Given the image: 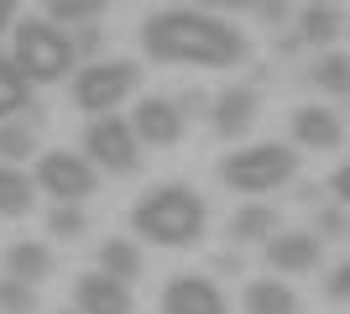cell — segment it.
<instances>
[{
    "instance_id": "6da1fadb",
    "label": "cell",
    "mask_w": 350,
    "mask_h": 314,
    "mask_svg": "<svg viewBox=\"0 0 350 314\" xmlns=\"http://www.w3.org/2000/svg\"><path fill=\"white\" fill-rule=\"evenodd\" d=\"M142 53L152 63H189V68H235L246 58V37L204 11V5H167L142 21Z\"/></svg>"
},
{
    "instance_id": "7a4b0ae2",
    "label": "cell",
    "mask_w": 350,
    "mask_h": 314,
    "mask_svg": "<svg viewBox=\"0 0 350 314\" xmlns=\"http://www.w3.org/2000/svg\"><path fill=\"white\" fill-rule=\"evenodd\" d=\"M204 199L189 183H152L131 205V231L157 246H193L204 236Z\"/></svg>"
},
{
    "instance_id": "3957f363",
    "label": "cell",
    "mask_w": 350,
    "mask_h": 314,
    "mask_svg": "<svg viewBox=\"0 0 350 314\" xmlns=\"http://www.w3.org/2000/svg\"><path fill=\"white\" fill-rule=\"evenodd\" d=\"M73 58H79V47H73V37L63 27H53V21H37V16H27V21H16V42H11V63L21 68V74L31 79V84H58L63 74H73Z\"/></svg>"
},
{
    "instance_id": "277c9868",
    "label": "cell",
    "mask_w": 350,
    "mask_h": 314,
    "mask_svg": "<svg viewBox=\"0 0 350 314\" xmlns=\"http://www.w3.org/2000/svg\"><path fill=\"white\" fill-rule=\"evenodd\" d=\"M293 173H298V157L288 142H251V147H235L230 157H219V183L235 194H272L293 183Z\"/></svg>"
},
{
    "instance_id": "5b68a950",
    "label": "cell",
    "mask_w": 350,
    "mask_h": 314,
    "mask_svg": "<svg viewBox=\"0 0 350 314\" xmlns=\"http://www.w3.org/2000/svg\"><path fill=\"white\" fill-rule=\"evenodd\" d=\"M142 84V68L131 58H94L84 63L79 74H73V110H84V116H110L126 94Z\"/></svg>"
},
{
    "instance_id": "8992f818",
    "label": "cell",
    "mask_w": 350,
    "mask_h": 314,
    "mask_svg": "<svg viewBox=\"0 0 350 314\" xmlns=\"http://www.w3.org/2000/svg\"><path fill=\"white\" fill-rule=\"evenodd\" d=\"M84 157L105 173H136L142 168V136L120 116H94L84 131Z\"/></svg>"
},
{
    "instance_id": "52a82bcc",
    "label": "cell",
    "mask_w": 350,
    "mask_h": 314,
    "mask_svg": "<svg viewBox=\"0 0 350 314\" xmlns=\"http://www.w3.org/2000/svg\"><path fill=\"white\" fill-rule=\"evenodd\" d=\"M37 189L47 199H58V205H79V199H89L100 189V168L89 163V157H79V152H68V147L42 152L37 157Z\"/></svg>"
},
{
    "instance_id": "ba28073f",
    "label": "cell",
    "mask_w": 350,
    "mask_h": 314,
    "mask_svg": "<svg viewBox=\"0 0 350 314\" xmlns=\"http://www.w3.org/2000/svg\"><path fill=\"white\" fill-rule=\"evenodd\" d=\"M162 314H230V304H225L215 278H204V272H178V278H167V288H162Z\"/></svg>"
},
{
    "instance_id": "9c48e42d",
    "label": "cell",
    "mask_w": 350,
    "mask_h": 314,
    "mask_svg": "<svg viewBox=\"0 0 350 314\" xmlns=\"http://www.w3.org/2000/svg\"><path fill=\"white\" fill-rule=\"evenodd\" d=\"M131 126H136V136H142V147H178L189 116H183V105L167 100V94H146V100L136 105Z\"/></svg>"
},
{
    "instance_id": "30bf717a",
    "label": "cell",
    "mask_w": 350,
    "mask_h": 314,
    "mask_svg": "<svg viewBox=\"0 0 350 314\" xmlns=\"http://www.w3.org/2000/svg\"><path fill=\"white\" fill-rule=\"evenodd\" d=\"M73 309L79 314H131L136 299H131V283H120L110 272H79V283H73Z\"/></svg>"
},
{
    "instance_id": "8fae6325",
    "label": "cell",
    "mask_w": 350,
    "mask_h": 314,
    "mask_svg": "<svg viewBox=\"0 0 350 314\" xmlns=\"http://www.w3.org/2000/svg\"><path fill=\"white\" fill-rule=\"evenodd\" d=\"M256 110H262L256 90L230 84V90H219L215 105H209V126H215V136H225V142H241V136L256 126Z\"/></svg>"
},
{
    "instance_id": "7c38bea8",
    "label": "cell",
    "mask_w": 350,
    "mask_h": 314,
    "mask_svg": "<svg viewBox=\"0 0 350 314\" xmlns=\"http://www.w3.org/2000/svg\"><path fill=\"white\" fill-rule=\"evenodd\" d=\"M319 246H324V241L314 236V231H278V236L267 241V267L288 272V278L314 272V267H319Z\"/></svg>"
},
{
    "instance_id": "4fadbf2b",
    "label": "cell",
    "mask_w": 350,
    "mask_h": 314,
    "mask_svg": "<svg viewBox=\"0 0 350 314\" xmlns=\"http://www.w3.org/2000/svg\"><path fill=\"white\" fill-rule=\"evenodd\" d=\"M293 142L298 147H314V152H329L345 142V120L329 110V105H298L293 110Z\"/></svg>"
},
{
    "instance_id": "5bb4252c",
    "label": "cell",
    "mask_w": 350,
    "mask_h": 314,
    "mask_svg": "<svg viewBox=\"0 0 350 314\" xmlns=\"http://www.w3.org/2000/svg\"><path fill=\"white\" fill-rule=\"evenodd\" d=\"M53 267H58V257H53V246L37 241V236H21V241L5 246V272L21 278V283H31V288L42 283V278H53Z\"/></svg>"
},
{
    "instance_id": "9a60e30c",
    "label": "cell",
    "mask_w": 350,
    "mask_h": 314,
    "mask_svg": "<svg viewBox=\"0 0 350 314\" xmlns=\"http://www.w3.org/2000/svg\"><path fill=\"white\" fill-rule=\"evenodd\" d=\"M37 205V179H31L21 163H0V215L5 220H21Z\"/></svg>"
},
{
    "instance_id": "2e32d148",
    "label": "cell",
    "mask_w": 350,
    "mask_h": 314,
    "mask_svg": "<svg viewBox=\"0 0 350 314\" xmlns=\"http://www.w3.org/2000/svg\"><path fill=\"white\" fill-rule=\"evenodd\" d=\"M241 309L246 314H298V293L282 278H251L246 293H241Z\"/></svg>"
},
{
    "instance_id": "e0dca14e",
    "label": "cell",
    "mask_w": 350,
    "mask_h": 314,
    "mask_svg": "<svg viewBox=\"0 0 350 314\" xmlns=\"http://www.w3.org/2000/svg\"><path fill=\"white\" fill-rule=\"evenodd\" d=\"M340 31H345V16H340V5H329V0H314V5L298 11V37H304L308 47H329Z\"/></svg>"
},
{
    "instance_id": "ac0fdd59",
    "label": "cell",
    "mask_w": 350,
    "mask_h": 314,
    "mask_svg": "<svg viewBox=\"0 0 350 314\" xmlns=\"http://www.w3.org/2000/svg\"><path fill=\"white\" fill-rule=\"evenodd\" d=\"M225 236H230L235 246H246V241H272L278 236V209L272 205H241L230 215V225H225Z\"/></svg>"
},
{
    "instance_id": "d6986e66",
    "label": "cell",
    "mask_w": 350,
    "mask_h": 314,
    "mask_svg": "<svg viewBox=\"0 0 350 314\" xmlns=\"http://www.w3.org/2000/svg\"><path fill=\"white\" fill-rule=\"evenodd\" d=\"M100 272H110V278H120V283H136V278L146 272L142 246H136V241H126V236L100 241Z\"/></svg>"
},
{
    "instance_id": "ffe728a7",
    "label": "cell",
    "mask_w": 350,
    "mask_h": 314,
    "mask_svg": "<svg viewBox=\"0 0 350 314\" xmlns=\"http://www.w3.org/2000/svg\"><path fill=\"white\" fill-rule=\"evenodd\" d=\"M105 5H110V0H42V16L47 21H53V27H94V21H100L105 16Z\"/></svg>"
},
{
    "instance_id": "44dd1931",
    "label": "cell",
    "mask_w": 350,
    "mask_h": 314,
    "mask_svg": "<svg viewBox=\"0 0 350 314\" xmlns=\"http://www.w3.org/2000/svg\"><path fill=\"white\" fill-rule=\"evenodd\" d=\"M308 79H314V90H319V94L340 100V94H350V58H345V53H324V58L308 68Z\"/></svg>"
},
{
    "instance_id": "7402d4cb",
    "label": "cell",
    "mask_w": 350,
    "mask_h": 314,
    "mask_svg": "<svg viewBox=\"0 0 350 314\" xmlns=\"http://www.w3.org/2000/svg\"><path fill=\"white\" fill-rule=\"evenodd\" d=\"M37 157V131H31L27 120H0V163H27Z\"/></svg>"
},
{
    "instance_id": "603a6c76",
    "label": "cell",
    "mask_w": 350,
    "mask_h": 314,
    "mask_svg": "<svg viewBox=\"0 0 350 314\" xmlns=\"http://www.w3.org/2000/svg\"><path fill=\"white\" fill-rule=\"evenodd\" d=\"M84 231H89L84 205H53V215H47V236L53 241H79Z\"/></svg>"
},
{
    "instance_id": "cb8c5ba5",
    "label": "cell",
    "mask_w": 350,
    "mask_h": 314,
    "mask_svg": "<svg viewBox=\"0 0 350 314\" xmlns=\"http://www.w3.org/2000/svg\"><path fill=\"white\" fill-rule=\"evenodd\" d=\"M0 314H37V288L21 278H0Z\"/></svg>"
},
{
    "instance_id": "d4e9b609",
    "label": "cell",
    "mask_w": 350,
    "mask_h": 314,
    "mask_svg": "<svg viewBox=\"0 0 350 314\" xmlns=\"http://www.w3.org/2000/svg\"><path fill=\"white\" fill-rule=\"evenodd\" d=\"M345 231H350V215H345V205H324L319 209V220H314V236H329V241H340V236H345Z\"/></svg>"
},
{
    "instance_id": "484cf974",
    "label": "cell",
    "mask_w": 350,
    "mask_h": 314,
    "mask_svg": "<svg viewBox=\"0 0 350 314\" xmlns=\"http://www.w3.org/2000/svg\"><path fill=\"white\" fill-rule=\"evenodd\" d=\"M324 299H335V304H350V257L340 262L329 278H324Z\"/></svg>"
},
{
    "instance_id": "4316f807",
    "label": "cell",
    "mask_w": 350,
    "mask_h": 314,
    "mask_svg": "<svg viewBox=\"0 0 350 314\" xmlns=\"http://www.w3.org/2000/svg\"><path fill=\"white\" fill-rule=\"evenodd\" d=\"M329 194H335V205L350 209V163H340L335 173H329Z\"/></svg>"
},
{
    "instance_id": "83f0119b",
    "label": "cell",
    "mask_w": 350,
    "mask_h": 314,
    "mask_svg": "<svg viewBox=\"0 0 350 314\" xmlns=\"http://www.w3.org/2000/svg\"><path fill=\"white\" fill-rule=\"evenodd\" d=\"M73 47H79V58H94V53H100V31L79 27V42H73Z\"/></svg>"
},
{
    "instance_id": "f1b7e54d",
    "label": "cell",
    "mask_w": 350,
    "mask_h": 314,
    "mask_svg": "<svg viewBox=\"0 0 350 314\" xmlns=\"http://www.w3.org/2000/svg\"><path fill=\"white\" fill-rule=\"evenodd\" d=\"M204 11H241V5H256V0H199Z\"/></svg>"
},
{
    "instance_id": "f546056e",
    "label": "cell",
    "mask_w": 350,
    "mask_h": 314,
    "mask_svg": "<svg viewBox=\"0 0 350 314\" xmlns=\"http://www.w3.org/2000/svg\"><path fill=\"white\" fill-rule=\"evenodd\" d=\"M262 16H267V21H282V16H288V5H282V0H262Z\"/></svg>"
},
{
    "instance_id": "4dcf8cb0",
    "label": "cell",
    "mask_w": 350,
    "mask_h": 314,
    "mask_svg": "<svg viewBox=\"0 0 350 314\" xmlns=\"http://www.w3.org/2000/svg\"><path fill=\"white\" fill-rule=\"evenodd\" d=\"M11 16H16V0H0V31L11 27Z\"/></svg>"
},
{
    "instance_id": "1f68e13d",
    "label": "cell",
    "mask_w": 350,
    "mask_h": 314,
    "mask_svg": "<svg viewBox=\"0 0 350 314\" xmlns=\"http://www.w3.org/2000/svg\"><path fill=\"white\" fill-rule=\"evenodd\" d=\"M58 314H79V309H58Z\"/></svg>"
}]
</instances>
